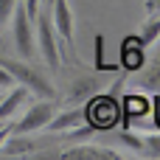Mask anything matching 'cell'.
<instances>
[{"instance_id":"7a4b0ae2","label":"cell","mask_w":160,"mask_h":160,"mask_svg":"<svg viewBox=\"0 0 160 160\" xmlns=\"http://www.w3.org/2000/svg\"><path fill=\"white\" fill-rule=\"evenodd\" d=\"M11 17H14V45H17V53H20V59H31L34 53H37V37H34V20L28 17V11H25V6L17 0V6H14V11H11Z\"/></svg>"},{"instance_id":"8992f818","label":"cell","mask_w":160,"mask_h":160,"mask_svg":"<svg viewBox=\"0 0 160 160\" xmlns=\"http://www.w3.org/2000/svg\"><path fill=\"white\" fill-rule=\"evenodd\" d=\"M53 31L68 42V45H73V39H76V22H73V14H70V6H68V0H53Z\"/></svg>"},{"instance_id":"9c48e42d","label":"cell","mask_w":160,"mask_h":160,"mask_svg":"<svg viewBox=\"0 0 160 160\" xmlns=\"http://www.w3.org/2000/svg\"><path fill=\"white\" fill-rule=\"evenodd\" d=\"M25 101H28V90H25L22 84H17L8 96H3V98H0V124H3V121H11V115H14Z\"/></svg>"},{"instance_id":"ac0fdd59","label":"cell","mask_w":160,"mask_h":160,"mask_svg":"<svg viewBox=\"0 0 160 160\" xmlns=\"http://www.w3.org/2000/svg\"><path fill=\"white\" fill-rule=\"evenodd\" d=\"M127 107H132V110H135L132 115H138V112L143 115V112H146V101H143V98H135V96H129V98H127Z\"/></svg>"},{"instance_id":"6da1fadb","label":"cell","mask_w":160,"mask_h":160,"mask_svg":"<svg viewBox=\"0 0 160 160\" xmlns=\"http://www.w3.org/2000/svg\"><path fill=\"white\" fill-rule=\"evenodd\" d=\"M0 65L11 73V79H14V84H22L28 93H34V96H39V98H51L53 101V84L37 70V68H31L25 59L20 62V59H0Z\"/></svg>"},{"instance_id":"2e32d148","label":"cell","mask_w":160,"mask_h":160,"mask_svg":"<svg viewBox=\"0 0 160 160\" xmlns=\"http://www.w3.org/2000/svg\"><path fill=\"white\" fill-rule=\"evenodd\" d=\"M143 152H146L149 158H160V135L143 138Z\"/></svg>"},{"instance_id":"30bf717a","label":"cell","mask_w":160,"mask_h":160,"mask_svg":"<svg viewBox=\"0 0 160 160\" xmlns=\"http://www.w3.org/2000/svg\"><path fill=\"white\" fill-rule=\"evenodd\" d=\"M34 149V143L28 138H22L20 132H8V138L0 143V158H17V155H28Z\"/></svg>"},{"instance_id":"e0dca14e","label":"cell","mask_w":160,"mask_h":160,"mask_svg":"<svg viewBox=\"0 0 160 160\" xmlns=\"http://www.w3.org/2000/svg\"><path fill=\"white\" fill-rule=\"evenodd\" d=\"M14 6H17V0H0V25L11 20V11H14Z\"/></svg>"},{"instance_id":"8fae6325","label":"cell","mask_w":160,"mask_h":160,"mask_svg":"<svg viewBox=\"0 0 160 160\" xmlns=\"http://www.w3.org/2000/svg\"><path fill=\"white\" fill-rule=\"evenodd\" d=\"M138 87L141 90H149V93H160V56H155L138 73Z\"/></svg>"},{"instance_id":"52a82bcc","label":"cell","mask_w":160,"mask_h":160,"mask_svg":"<svg viewBox=\"0 0 160 160\" xmlns=\"http://www.w3.org/2000/svg\"><path fill=\"white\" fill-rule=\"evenodd\" d=\"M62 158L68 160H115L121 158V152L110 149V146H96V143H79L62 152Z\"/></svg>"},{"instance_id":"3957f363","label":"cell","mask_w":160,"mask_h":160,"mask_svg":"<svg viewBox=\"0 0 160 160\" xmlns=\"http://www.w3.org/2000/svg\"><path fill=\"white\" fill-rule=\"evenodd\" d=\"M37 22V48L42 53V59L48 62L51 70H59V45H56V31H53V22L48 14H37L34 17Z\"/></svg>"},{"instance_id":"5bb4252c","label":"cell","mask_w":160,"mask_h":160,"mask_svg":"<svg viewBox=\"0 0 160 160\" xmlns=\"http://www.w3.org/2000/svg\"><path fill=\"white\" fill-rule=\"evenodd\" d=\"M158 39H160V14H152V17L143 22V31H141L138 42H141V48H149V45H155Z\"/></svg>"},{"instance_id":"44dd1931","label":"cell","mask_w":160,"mask_h":160,"mask_svg":"<svg viewBox=\"0 0 160 160\" xmlns=\"http://www.w3.org/2000/svg\"><path fill=\"white\" fill-rule=\"evenodd\" d=\"M146 11L149 14H160V0H146Z\"/></svg>"},{"instance_id":"d6986e66","label":"cell","mask_w":160,"mask_h":160,"mask_svg":"<svg viewBox=\"0 0 160 160\" xmlns=\"http://www.w3.org/2000/svg\"><path fill=\"white\" fill-rule=\"evenodd\" d=\"M3 87H14V79H11V73L0 65V90H3Z\"/></svg>"},{"instance_id":"ba28073f","label":"cell","mask_w":160,"mask_h":160,"mask_svg":"<svg viewBox=\"0 0 160 160\" xmlns=\"http://www.w3.org/2000/svg\"><path fill=\"white\" fill-rule=\"evenodd\" d=\"M82 124H87V118H84V110H62V112H53V118L48 121L51 132H56V135H65L68 129H73V127H82Z\"/></svg>"},{"instance_id":"603a6c76","label":"cell","mask_w":160,"mask_h":160,"mask_svg":"<svg viewBox=\"0 0 160 160\" xmlns=\"http://www.w3.org/2000/svg\"><path fill=\"white\" fill-rule=\"evenodd\" d=\"M0 98H3V96H0Z\"/></svg>"},{"instance_id":"5b68a950","label":"cell","mask_w":160,"mask_h":160,"mask_svg":"<svg viewBox=\"0 0 160 160\" xmlns=\"http://www.w3.org/2000/svg\"><path fill=\"white\" fill-rule=\"evenodd\" d=\"M53 104H51V98H42V101H37V104H31L28 110H25V115L17 121V124H11V132H20V135H28V132H37V129H45L48 127V121L53 118Z\"/></svg>"},{"instance_id":"9a60e30c","label":"cell","mask_w":160,"mask_h":160,"mask_svg":"<svg viewBox=\"0 0 160 160\" xmlns=\"http://www.w3.org/2000/svg\"><path fill=\"white\" fill-rule=\"evenodd\" d=\"M115 141L124 143L129 152H143V138L135 135V132H129V129H118V132H115Z\"/></svg>"},{"instance_id":"4fadbf2b","label":"cell","mask_w":160,"mask_h":160,"mask_svg":"<svg viewBox=\"0 0 160 160\" xmlns=\"http://www.w3.org/2000/svg\"><path fill=\"white\" fill-rule=\"evenodd\" d=\"M98 90L96 79H79L70 84V93H68V101L76 104V101H84V98H93V93Z\"/></svg>"},{"instance_id":"7402d4cb","label":"cell","mask_w":160,"mask_h":160,"mask_svg":"<svg viewBox=\"0 0 160 160\" xmlns=\"http://www.w3.org/2000/svg\"><path fill=\"white\" fill-rule=\"evenodd\" d=\"M8 132H11V121H6V124H0V143L8 138Z\"/></svg>"},{"instance_id":"7c38bea8","label":"cell","mask_w":160,"mask_h":160,"mask_svg":"<svg viewBox=\"0 0 160 160\" xmlns=\"http://www.w3.org/2000/svg\"><path fill=\"white\" fill-rule=\"evenodd\" d=\"M121 65H124L127 70H138V68H143V48H141V42H138L135 37L127 39L124 53H121Z\"/></svg>"},{"instance_id":"277c9868","label":"cell","mask_w":160,"mask_h":160,"mask_svg":"<svg viewBox=\"0 0 160 160\" xmlns=\"http://www.w3.org/2000/svg\"><path fill=\"white\" fill-rule=\"evenodd\" d=\"M84 118L93 129H112L118 121V101L112 96H101V98H90L84 107Z\"/></svg>"},{"instance_id":"ffe728a7","label":"cell","mask_w":160,"mask_h":160,"mask_svg":"<svg viewBox=\"0 0 160 160\" xmlns=\"http://www.w3.org/2000/svg\"><path fill=\"white\" fill-rule=\"evenodd\" d=\"M22 6H25V11H28V17L34 20V17H37V8H39V0H22Z\"/></svg>"}]
</instances>
